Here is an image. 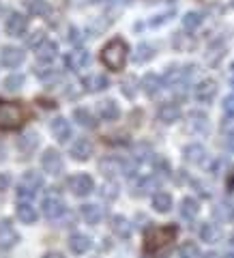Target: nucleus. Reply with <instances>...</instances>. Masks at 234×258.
I'll list each match as a JSON object with an SVG mask.
<instances>
[{
    "instance_id": "nucleus-6",
    "label": "nucleus",
    "mask_w": 234,
    "mask_h": 258,
    "mask_svg": "<svg viewBox=\"0 0 234 258\" xmlns=\"http://www.w3.org/2000/svg\"><path fill=\"white\" fill-rule=\"evenodd\" d=\"M69 189H71L73 196L84 198V196H88V194H93L95 181H93V176H88V174H73L69 179Z\"/></svg>"
},
{
    "instance_id": "nucleus-16",
    "label": "nucleus",
    "mask_w": 234,
    "mask_h": 258,
    "mask_svg": "<svg viewBox=\"0 0 234 258\" xmlns=\"http://www.w3.org/2000/svg\"><path fill=\"white\" fill-rule=\"evenodd\" d=\"M50 129H52L54 138L58 140L60 144H64V142L71 138V125H69V120H67V118H62V116H56V118L52 120Z\"/></svg>"
},
{
    "instance_id": "nucleus-29",
    "label": "nucleus",
    "mask_w": 234,
    "mask_h": 258,
    "mask_svg": "<svg viewBox=\"0 0 234 258\" xmlns=\"http://www.w3.org/2000/svg\"><path fill=\"white\" fill-rule=\"evenodd\" d=\"M200 239L206 241V243H217L221 239V230L217 224H202L200 228Z\"/></svg>"
},
{
    "instance_id": "nucleus-11",
    "label": "nucleus",
    "mask_w": 234,
    "mask_h": 258,
    "mask_svg": "<svg viewBox=\"0 0 234 258\" xmlns=\"http://www.w3.org/2000/svg\"><path fill=\"white\" fill-rule=\"evenodd\" d=\"M5 30H7V35H9V37H22V35H26L28 20L24 18L22 13H11L9 18H7Z\"/></svg>"
},
{
    "instance_id": "nucleus-34",
    "label": "nucleus",
    "mask_w": 234,
    "mask_h": 258,
    "mask_svg": "<svg viewBox=\"0 0 234 258\" xmlns=\"http://www.w3.org/2000/svg\"><path fill=\"white\" fill-rule=\"evenodd\" d=\"M200 24H202V13H198V11L185 13V18H183V28L185 30H196Z\"/></svg>"
},
{
    "instance_id": "nucleus-38",
    "label": "nucleus",
    "mask_w": 234,
    "mask_h": 258,
    "mask_svg": "<svg viewBox=\"0 0 234 258\" xmlns=\"http://www.w3.org/2000/svg\"><path fill=\"white\" fill-rule=\"evenodd\" d=\"M174 45L179 47V50L187 52V50H191V47H193V39L189 35H176L174 37Z\"/></svg>"
},
{
    "instance_id": "nucleus-21",
    "label": "nucleus",
    "mask_w": 234,
    "mask_h": 258,
    "mask_svg": "<svg viewBox=\"0 0 234 258\" xmlns=\"http://www.w3.org/2000/svg\"><path fill=\"white\" fill-rule=\"evenodd\" d=\"M15 215L20 217L22 224H35L37 222V211L28 200H18V209H15Z\"/></svg>"
},
{
    "instance_id": "nucleus-24",
    "label": "nucleus",
    "mask_w": 234,
    "mask_h": 258,
    "mask_svg": "<svg viewBox=\"0 0 234 258\" xmlns=\"http://www.w3.org/2000/svg\"><path fill=\"white\" fill-rule=\"evenodd\" d=\"M97 112H99V116L103 120H116L120 110H118V103L114 99H106V101H99V106H97Z\"/></svg>"
},
{
    "instance_id": "nucleus-18",
    "label": "nucleus",
    "mask_w": 234,
    "mask_h": 258,
    "mask_svg": "<svg viewBox=\"0 0 234 258\" xmlns=\"http://www.w3.org/2000/svg\"><path fill=\"white\" fill-rule=\"evenodd\" d=\"M183 157L187 164L200 166V164H204V159H206V151H204L202 144H189V147H185Z\"/></svg>"
},
{
    "instance_id": "nucleus-36",
    "label": "nucleus",
    "mask_w": 234,
    "mask_h": 258,
    "mask_svg": "<svg viewBox=\"0 0 234 258\" xmlns=\"http://www.w3.org/2000/svg\"><path fill=\"white\" fill-rule=\"evenodd\" d=\"M22 86H24V76L22 74H11L9 78L5 80V88L9 93H18Z\"/></svg>"
},
{
    "instance_id": "nucleus-49",
    "label": "nucleus",
    "mask_w": 234,
    "mask_h": 258,
    "mask_svg": "<svg viewBox=\"0 0 234 258\" xmlns=\"http://www.w3.org/2000/svg\"><path fill=\"white\" fill-rule=\"evenodd\" d=\"M230 76H232V84H234V62H232V67H230Z\"/></svg>"
},
{
    "instance_id": "nucleus-9",
    "label": "nucleus",
    "mask_w": 234,
    "mask_h": 258,
    "mask_svg": "<svg viewBox=\"0 0 234 258\" xmlns=\"http://www.w3.org/2000/svg\"><path fill=\"white\" fill-rule=\"evenodd\" d=\"M217 95V82L215 80H200V82L193 86V97L200 101V103H211Z\"/></svg>"
},
{
    "instance_id": "nucleus-13",
    "label": "nucleus",
    "mask_w": 234,
    "mask_h": 258,
    "mask_svg": "<svg viewBox=\"0 0 234 258\" xmlns=\"http://www.w3.org/2000/svg\"><path fill=\"white\" fill-rule=\"evenodd\" d=\"M93 151H95V147L88 138H77L73 144H71V157L75 161H86L93 155Z\"/></svg>"
},
{
    "instance_id": "nucleus-1",
    "label": "nucleus",
    "mask_w": 234,
    "mask_h": 258,
    "mask_svg": "<svg viewBox=\"0 0 234 258\" xmlns=\"http://www.w3.org/2000/svg\"><path fill=\"white\" fill-rule=\"evenodd\" d=\"M179 235V228L174 224L168 226H157V228H148L144 235V252L146 254H155L159 249H164L168 243H172Z\"/></svg>"
},
{
    "instance_id": "nucleus-39",
    "label": "nucleus",
    "mask_w": 234,
    "mask_h": 258,
    "mask_svg": "<svg viewBox=\"0 0 234 258\" xmlns=\"http://www.w3.org/2000/svg\"><path fill=\"white\" fill-rule=\"evenodd\" d=\"M135 82H138V80H135L133 76H129L127 80H123V95H127L129 99L135 97Z\"/></svg>"
},
{
    "instance_id": "nucleus-50",
    "label": "nucleus",
    "mask_w": 234,
    "mask_h": 258,
    "mask_svg": "<svg viewBox=\"0 0 234 258\" xmlns=\"http://www.w3.org/2000/svg\"><path fill=\"white\" fill-rule=\"evenodd\" d=\"M232 7H234V0H232Z\"/></svg>"
},
{
    "instance_id": "nucleus-12",
    "label": "nucleus",
    "mask_w": 234,
    "mask_h": 258,
    "mask_svg": "<svg viewBox=\"0 0 234 258\" xmlns=\"http://www.w3.org/2000/svg\"><path fill=\"white\" fill-rule=\"evenodd\" d=\"M88 62H91V54H88L86 50H82V47H77V50L69 52L67 56H64V64H67V69H71V71L84 69Z\"/></svg>"
},
{
    "instance_id": "nucleus-33",
    "label": "nucleus",
    "mask_w": 234,
    "mask_h": 258,
    "mask_svg": "<svg viewBox=\"0 0 234 258\" xmlns=\"http://www.w3.org/2000/svg\"><path fill=\"white\" fill-rule=\"evenodd\" d=\"M159 187V179L157 176H144V179H140V183L135 185V194L138 196H144V194H150L152 189Z\"/></svg>"
},
{
    "instance_id": "nucleus-42",
    "label": "nucleus",
    "mask_w": 234,
    "mask_h": 258,
    "mask_svg": "<svg viewBox=\"0 0 234 258\" xmlns=\"http://www.w3.org/2000/svg\"><path fill=\"white\" fill-rule=\"evenodd\" d=\"M225 129V127H223ZM225 149L228 151H232L234 153V127H230V129H225Z\"/></svg>"
},
{
    "instance_id": "nucleus-32",
    "label": "nucleus",
    "mask_w": 234,
    "mask_h": 258,
    "mask_svg": "<svg viewBox=\"0 0 234 258\" xmlns=\"http://www.w3.org/2000/svg\"><path fill=\"white\" fill-rule=\"evenodd\" d=\"M73 118H75V123H77L80 127H88V129L97 127L95 116H93L86 108H77V110H73Z\"/></svg>"
},
{
    "instance_id": "nucleus-45",
    "label": "nucleus",
    "mask_w": 234,
    "mask_h": 258,
    "mask_svg": "<svg viewBox=\"0 0 234 258\" xmlns=\"http://www.w3.org/2000/svg\"><path fill=\"white\" fill-rule=\"evenodd\" d=\"M9 185H11V176L7 172H3V174H0V191H5Z\"/></svg>"
},
{
    "instance_id": "nucleus-5",
    "label": "nucleus",
    "mask_w": 234,
    "mask_h": 258,
    "mask_svg": "<svg viewBox=\"0 0 234 258\" xmlns=\"http://www.w3.org/2000/svg\"><path fill=\"white\" fill-rule=\"evenodd\" d=\"M41 168L47 172V174H52V176H58L62 170H64V161H62V155L58 151H54V149H47L43 153V157H41Z\"/></svg>"
},
{
    "instance_id": "nucleus-48",
    "label": "nucleus",
    "mask_w": 234,
    "mask_h": 258,
    "mask_svg": "<svg viewBox=\"0 0 234 258\" xmlns=\"http://www.w3.org/2000/svg\"><path fill=\"white\" fill-rule=\"evenodd\" d=\"M228 187H230V189H234V174L230 176V181H228Z\"/></svg>"
},
{
    "instance_id": "nucleus-40",
    "label": "nucleus",
    "mask_w": 234,
    "mask_h": 258,
    "mask_svg": "<svg viewBox=\"0 0 234 258\" xmlns=\"http://www.w3.org/2000/svg\"><path fill=\"white\" fill-rule=\"evenodd\" d=\"M101 196L106 200H114L118 196V185L116 183H106L103 185V189H101Z\"/></svg>"
},
{
    "instance_id": "nucleus-7",
    "label": "nucleus",
    "mask_w": 234,
    "mask_h": 258,
    "mask_svg": "<svg viewBox=\"0 0 234 258\" xmlns=\"http://www.w3.org/2000/svg\"><path fill=\"white\" fill-rule=\"evenodd\" d=\"M41 211H43V215L47 217V220H58V217L64 215L67 207H64V203H62V198H60V196H54V194H50V196L43 200Z\"/></svg>"
},
{
    "instance_id": "nucleus-27",
    "label": "nucleus",
    "mask_w": 234,
    "mask_h": 258,
    "mask_svg": "<svg viewBox=\"0 0 234 258\" xmlns=\"http://www.w3.org/2000/svg\"><path fill=\"white\" fill-rule=\"evenodd\" d=\"M80 213H82L86 224H99L103 220V211H101L99 205H82Z\"/></svg>"
},
{
    "instance_id": "nucleus-44",
    "label": "nucleus",
    "mask_w": 234,
    "mask_h": 258,
    "mask_svg": "<svg viewBox=\"0 0 234 258\" xmlns=\"http://www.w3.org/2000/svg\"><path fill=\"white\" fill-rule=\"evenodd\" d=\"M43 39H45V37H43V32H35V35L28 39V45H30V47H37V45H41V43H43Z\"/></svg>"
},
{
    "instance_id": "nucleus-41",
    "label": "nucleus",
    "mask_w": 234,
    "mask_h": 258,
    "mask_svg": "<svg viewBox=\"0 0 234 258\" xmlns=\"http://www.w3.org/2000/svg\"><path fill=\"white\" fill-rule=\"evenodd\" d=\"M223 112H225V116L234 118V95H228L223 99Z\"/></svg>"
},
{
    "instance_id": "nucleus-47",
    "label": "nucleus",
    "mask_w": 234,
    "mask_h": 258,
    "mask_svg": "<svg viewBox=\"0 0 234 258\" xmlns=\"http://www.w3.org/2000/svg\"><path fill=\"white\" fill-rule=\"evenodd\" d=\"M5 159V147H3V142H0V161Z\"/></svg>"
},
{
    "instance_id": "nucleus-46",
    "label": "nucleus",
    "mask_w": 234,
    "mask_h": 258,
    "mask_svg": "<svg viewBox=\"0 0 234 258\" xmlns=\"http://www.w3.org/2000/svg\"><path fill=\"white\" fill-rule=\"evenodd\" d=\"M170 15H172V13H164V15H157L155 20H150V24H152V26H159V24H166L168 20H170Z\"/></svg>"
},
{
    "instance_id": "nucleus-30",
    "label": "nucleus",
    "mask_w": 234,
    "mask_h": 258,
    "mask_svg": "<svg viewBox=\"0 0 234 258\" xmlns=\"http://www.w3.org/2000/svg\"><path fill=\"white\" fill-rule=\"evenodd\" d=\"M152 209L159 213H168L172 209V196L166 191H157L155 196H152Z\"/></svg>"
},
{
    "instance_id": "nucleus-19",
    "label": "nucleus",
    "mask_w": 234,
    "mask_h": 258,
    "mask_svg": "<svg viewBox=\"0 0 234 258\" xmlns=\"http://www.w3.org/2000/svg\"><path fill=\"white\" fill-rule=\"evenodd\" d=\"M93 247V239L88 235H82V232H75V235L69 237V249L73 254H84Z\"/></svg>"
},
{
    "instance_id": "nucleus-28",
    "label": "nucleus",
    "mask_w": 234,
    "mask_h": 258,
    "mask_svg": "<svg viewBox=\"0 0 234 258\" xmlns=\"http://www.w3.org/2000/svg\"><path fill=\"white\" fill-rule=\"evenodd\" d=\"M24 5H26L28 13L35 15V18H45L50 13V3L47 0H24Z\"/></svg>"
},
{
    "instance_id": "nucleus-43",
    "label": "nucleus",
    "mask_w": 234,
    "mask_h": 258,
    "mask_svg": "<svg viewBox=\"0 0 234 258\" xmlns=\"http://www.w3.org/2000/svg\"><path fill=\"white\" fill-rule=\"evenodd\" d=\"M67 41H69V43H80V41H82V37H80V30H77V28H73V26L69 28V32H67Z\"/></svg>"
},
{
    "instance_id": "nucleus-23",
    "label": "nucleus",
    "mask_w": 234,
    "mask_h": 258,
    "mask_svg": "<svg viewBox=\"0 0 234 258\" xmlns=\"http://www.w3.org/2000/svg\"><path fill=\"white\" fill-rule=\"evenodd\" d=\"M84 86H86L88 93H101V91H106V88L110 86V80L103 74H93V76H88L84 80Z\"/></svg>"
},
{
    "instance_id": "nucleus-17",
    "label": "nucleus",
    "mask_w": 234,
    "mask_h": 258,
    "mask_svg": "<svg viewBox=\"0 0 234 258\" xmlns=\"http://www.w3.org/2000/svg\"><path fill=\"white\" fill-rule=\"evenodd\" d=\"M161 86H164V78H159L155 74H146L140 80V88L144 91V95H148V97H155L161 91Z\"/></svg>"
},
{
    "instance_id": "nucleus-3",
    "label": "nucleus",
    "mask_w": 234,
    "mask_h": 258,
    "mask_svg": "<svg viewBox=\"0 0 234 258\" xmlns=\"http://www.w3.org/2000/svg\"><path fill=\"white\" fill-rule=\"evenodd\" d=\"M26 110L15 101H0V129L3 132H13L20 129L26 120Z\"/></svg>"
},
{
    "instance_id": "nucleus-52",
    "label": "nucleus",
    "mask_w": 234,
    "mask_h": 258,
    "mask_svg": "<svg viewBox=\"0 0 234 258\" xmlns=\"http://www.w3.org/2000/svg\"><path fill=\"white\" fill-rule=\"evenodd\" d=\"M232 217H234V213H232Z\"/></svg>"
},
{
    "instance_id": "nucleus-20",
    "label": "nucleus",
    "mask_w": 234,
    "mask_h": 258,
    "mask_svg": "<svg viewBox=\"0 0 234 258\" xmlns=\"http://www.w3.org/2000/svg\"><path fill=\"white\" fill-rule=\"evenodd\" d=\"M187 127H189V132L206 134L208 132V116L204 114V112H189Z\"/></svg>"
},
{
    "instance_id": "nucleus-37",
    "label": "nucleus",
    "mask_w": 234,
    "mask_h": 258,
    "mask_svg": "<svg viewBox=\"0 0 234 258\" xmlns=\"http://www.w3.org/2000/svg\"><path fill=\"white\" fill-rule=\"evenodd\" d=\"M35 74H37V78H41V80H52V78L58 76L50 62H41L39 67H35Z\"/></svg>"
},
{
    "instance_id": "nucleus-25",
    "label": "nucleus",
    "mask_w": 234,
    "mask_h": 258,
    "mask_svg": "<svg viewBox=\"0 0 234 258\" xmlns=\"http://www.w3.org/2000/svg\"><path fill=\"white\" fill-rule=\"evenodd\" d=\"M112 232L118 237V239H129L131 237V224L127 222V217L123 215H114L112 217Z\"/></svg>"
},
{
    "instance_id": "nucleus-2",
    "label": "nucleus",
    "mask_w": 234,
    "mask_h": 258,
    "mask_svg": "<svg viewBox=\"0 0 234 258\" xmlns=\"http://www.w3.org/2000/svg\"><path fill=\"white\" fill-rule=\"evenodd\" d=\"M127 52L129 47L123 39H112L110 43L103 45L101 50V62L112 71H120L127 62Z\"/></svg>"
},
{
    "instance_id": "nucleus-4",
    "label": "nucleus",
    "mask_w": 234,
    "mask_h": 258,
    "mask_svg": "<svg viewBox=\"0 0 234 258\" xmlns=\"http://www.w3.org/2000/svg\"><path fill=\"white\" fill-rule=\"evenodd\" d=\"M41 187H43V176L41 174L35 172V170L24 172L22 181L18 185V200H30Z\"/></svg>"
},
{
    "instance_id": "nucleus-10",
    "label": "nucleus",
    "mask_w": 234,
    "mask_h": 258,
    "mask_svg": "<svg viewBox=\"0 0 234 258\" xmlns=\"http://www.w3.org/2000/svg\"><path fill=\"white\" fill-rule=\"evenodd\" d=\"M26 58V54H24L20 47L15 45H5L3 50H0V62H3V67H9V69H15L20 67Z\"/></svg>"
},
{
    "instance_id": "nucleus-15",
    "label": "nucleus",
    "mask_w": 234,
    "mask_h": 258,
    "mask_svg": "<svg viewBox=\"0 0 234 258\" xmlns=\"http://www.w3.org/2000/svg\"><path fill=\"white\" fill-rule=\"evenodd\" d=\"M157 116H159V120H161V123H166V125H172V123H176V120L181 118V108L176 106V103H172V101H168V103H161V106H159V110H157Z\"/></svg>"
},
{
    "instance_id": "nucleus-8",
    "label": "nucleus",
    "mask_w": 234,
    "mask_h": 258,
    "mask_svg": "<svg viewBox=\"0 0 234 258\" xmlns=\"http://www.w3.org/2000/svg\"><path fill=\"white\" fill-rule=\"evenodd\" d=\"M20 243V235L15 232L13 224L9 220H0V249L7 252V249H11Z\"/></svg>"
},
{
    "instance_id": "nucleus-31",
    "label": "nucleus",
    "mask_w": 234,
    "mask_h": 258,
    "mask_svg": "<svg viewBox=\"0 0 234 258\" xmlns=\"http://www.w3.org/2000/svg\"><path fill=\"white\" fill-rule=\"evenodd\" d=\"M198 213H200V205L196 198H185L181 203V215L185 220H196Z\"/></svg>"
},
{
    "instance_id": "nucleus-22",
    "label": "nucleus",
    "mask_w": 234,
    "mask_h": 258,
    "mask_svg": "<svg viewBox=\"0 0 234 258\" xmlns=\"http://www.w3.org/2000/svg\"><path fill=\"white\" fill-rule=\"evenodd\" d=\"M37 147H39V136H37L35 132H26V134H24L22 138L18 140V149H20V153H22L24 157H28Z\"/></svg>"
},
{
    "instance_id": "nucleus-51",
    "label": "nucleus",
    "mask_w": 234,
    "mask_h": 258,
    "mask_svg": "<svg viewBox=\"0 0 234 258\" xmlns=\"http://www.w3.org/2000/svg\"><path fill=\"white\" fill-rule=\"evenodd\" d=\"M232 243H234V237H232Z\"/></svg>"
},
{
    "instance_id": "nucleus-35",
    "label": "nucleus",
    "mask_w": 234,
    "mask_h": 258,
    "mask_svg": "<svg viewBox=\"0 0 234 258\" xmlns=\"http://www.w3.org/2000/svg\"><path fill=\"white\" fill-rule=\"evenodd\" d=\"M176 254L179 256H185V258H196V256H200L202 252H200V247L196 245V243H191V241H185V243L176 249Z\"/></svg>"
},
{
    "instance_id": "nucleus-26",
    "label": "nucleus",
    "mask_w": 234,
    "mask_h": 258,
    "mask_svg": "<svg viewBox=\"0 0 234 258\" xmlns=\"http://www.w3.org/2000/svg\"><path fill=\"white\" fill-rule=\"evenodd\" d=\"M155 45H150V43H140L138 47H135V52H133V62L135 64H142V62H148L150 58H155Z\"/></svg>"
},
{
    "instance_id": "nucleus-14",
    "label": "nucleus",
    "mask_w": 234,
    "mask_h": 258,
    "mask_svg": "<svg viewBox=\"0 0 234 258\" xmlns=\"http://www.w3.org/2000/svg\"><path fill=\"white\" fill-rule=\"evenodd\" d=\"M35 54L39 62H52L56 58V54H58V43L50 41V39H43V43L35 47Z\"/></svg>"
}]
</instances>
